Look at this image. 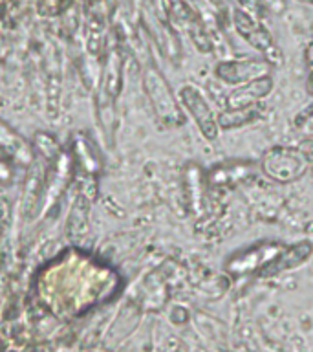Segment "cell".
Wrapping results in <instances>:
<instances>
[{
    "label": "cell",
    "instance_id": "12",
    "mask_svg": "<svg viewBox=\"0 0 313 352\" xmlns=\"http://www.w3.org/2000/svg\"><path fill=\"white\" fill-rule=\"evenodd\" d=\"M73 156H76L79 167L84 170V175H88L90 178H95L99 175L101 162H99L97 154H95L93 147L90 145V142L82 134L73 136Z\"/></svg>",
    "mask_w": 313,
    "mask_h": 352
},
{
    "label": "cell",
    "instance_id": "10",
    "mask_svg": "<svg viewBox=\"0 0 313 352\" xmlns=\"http://www.w3.org/2000/svg\"><path fill=\"white\" fill-rule=\"evenodd\" d=\"M273 90V77H258L255 81H249L246 85H240L227 96V107L236 109V107H247V104L260 103Z\"/></svg>",
    "mask_w": 313,
    "mask_h": 352
},
{
    "label": "cell",
    "instance_id": "13",
    "mask_svg": "<svg viewBox=\"0 0 313 352\" xmlns=\"http://www.w3.org/2000/svg\"><path fill=\"white\" fill-rule=\"evenodd\" d=\"M33 148H37L40 156L44 160H48V162L57 158L60 153L59 142L51 134H48V132H37L35 134V138H33Z\"/></svg>",
    "mask_w": 313,
    "mask_h": 352
},
{
    "label": "cell",
    "instance_id": "7",
    "mask_svg": "<svg viewBox=\"0 0 313 352\" xmlns=\"http://www.w3.org/2000/svg\"><path fill=\"white\" fill-rule=\"evenodd\" d=\"M233 21H235V28L236 32L240 33V37L244 38L249 46H253V48L258 50V52H262V54L268 55L269 60L271 50H277L275 48V41L273 37H271V33H269L260 22L255 21L249 13H246V11L242 10L235 11Z\"/></svg>",
    "mask_w": 313,
    "mask_h": 352
},
{
    "label": "cell",
    "instance_id": "18",
    "mask_svg": "<svg viewBox=\"0 0 313 352\" xmlns=\"http://www.w3.org/2000/svg\"><path fill=\"white\" fill-rule=\"evenodd\" d=\"M306 87H308V92H310L313 96V68H310V72H308Z\"/></svg>",
    "mask_w": 313,
    "mask_h": 352
},
{
    "label": "cell",
    "instance_id": "16",
    "mask_svg": "<svg viewBox=\"0 0 313 352\" xmlns=\"http://www.w3.org/2000/svg\"><path fill=\"white\" fill-rule=\"evenodd\" d=\"M11 180V170L10 165L0 162V182H10Z\"/></svg>",
    "mask_w": 313,
    "mask_h": 352
},
{
    "label": "cell",
    "instance_id": "15",
    "mask_svg": "<svg viewBox=\"0 0 313 352\" xmlns=\"http://www.w3.org/2000/svg\"><path fill=\"white\" fill-rule=\"evenodd\" d=\"M293 126L304 138L313 140V101L308 107H304L301 112H297L295 118H293Z\"/></svg>",
    "mask_w": 313,
    "mask_h": 352
},
{
    "label": "cell",
    "instance_id": "11",
    "mask_svg": "<svg viewBox=\"0 0 313 352\" xmlns=\"http://www.w3.org/2000/svg\"><path fill=\"white\" fill-rule=\"evenodd\" d=\"M264 116V104L255 103L247 104V107H236V109L222 110L216 120H218L220 131H235V129H242L255 123V121L262 120Z\"/></svg>",
    "mask_w": 313,
    "mask_h": 352
},
{
    "label": "cell",
    "instance_id": "1",
    "mask_svg": "<svg viewBox=\"0 0 313 352\" xmlns=\"http://www.w3.org/2000/svg\"><path fill=\"white\" fill-rule=\"evenodd\" d=\"M260 173L277 184H291L301 180L313 165V153L306 147L275 145L262 154L258 162Z\"/></svg>",
    "mask_w": 313,
    "mask_h": 352
},
{
    "label": "cell",
    "instance_id": "17",
    "mask_svg": "<svg viewBox=\"0 0 313 352\" xmlns=\"http://www.w3.org/2000/svg\"><path fill=\"white\" fill-rule=\"evenodd\" d=\"M306 63L308 68H313V43H310V46L306 48Z\"/></svg>",
    "mask_w": 313,
    "mask_h": 352
},
{
    "label": "cell",
    "instance_id": "5",
    "mask_svg": "<svg viewBox=\"0 0 313 352\" xmlns=\"http://www.w3.org/2000/svg\"><path fill=\"white\" fill-rule=\"evenodd\" d=\"M273 65L268 59H231L220 60L214 74L220 81L231 87H240L249 81H255L258 77L271 76Z\"/></svg>",
    "mask_w": 313,
    "mask_h": 352
},
{
    "label": "cell",
    "instance_id": "8",
    "mask_svg": "<svg viewBox=\"0 0 313 352\" xmlns=\"http://www.w3.org/2000/svg\"><path fill=\"white\" fill-rule=\"evenodd\" d=\"M0 151H4L13 160V164L21 167H32L35 162V148L32 143L2 120H0Z\"/></svg>",
    "mask_w": 313,
    "mask_h": 352
},
{
    "label": "cell",
    "instance_id": "6",
    "mask_svg": "<svg viewBox=\"0 0 313 352\" xmlns=\"http://www.w3.org/2000/svg\"><path fill=\"white\" fill-rule=\"evenodd\" d=\"M260 165L253 160H227L213 165L205 175L209 187H235L257 178Z\"/></svg>",
    "mask_w": 313,
    "mask_h": 352
},
{
    "label": "cell",
    "instance_id": "14",
    "mask_svg": "<svg viewBox=\"0 0 313 352\" xmlns=\"http://www.w3.org/2000/svg\"><path fill=\"white\" fill-rule=\"evenodd\" d=\"M86 217H88V208H86V198L81 197L76 202L73 209L70 211V222H68V233L70 236H79L84 226H86Z\"/></svg>",
    "mask_w": 313,
    "mask_h": 352
},
{
    "label": "cell",
    "instance_id": "3",
    "mask_svg": "<svg viewBox=\"0 0 313 352\" xmlns=\"http://www.w3.org/2000/svg\"><path fill=\"white\" fill-rule=\"evenodd\" d=\"M286 248L284 242L277 241H262L251 246L236 250L231 253L225 261L224 268L227 274L235 275H247V274H260L264 268H268L275 258L279 257L282 250Z\"/></svg>",
    "mask_w": 313,
    "mask_h": 352
},
{
    "label": "cell",
    "instance_id": "4",
    "mask_svg": "<svg viewBox=\"0 0 313 352\" xmlns=\"http://www.w3.org/2000/svg\"><path fill=\"white\" fill-rule=\"evenodd\" d=\"M180 103L185 107L192 121L196 123L198 131L202 132V136L207 142H214L220 134L218 120H216V114L213 112L211 103L203 96L202 90L194 85H185L180 90Z\"/></svg>",
    "mask_w": 313,
    "mask_h": 352
},
{
    "label": "cell",
    "instance_id": "9",
    "mask_svg": "<svg viewBox=\"0 0 313 352\" xmlns=\"http://www.w3.org/2000/svg\"><path fill=\"white\" fill-rule=\"evenodd\" d=\"M313 255V242L310 241H301L295 242V244H286V248L282 250L279 257L275 258L273 263L269 264L268 268H264L260 272V277H273V275H279L282 272H288V270L299 268L302 264L306 263L308 258Z\"/></svg>",
    "mask_w": 313,
    "mask_h": 352
},
{
    "label": "cell",
    "instance_id": "2",
    "mask_svg": "<svg viewBox=\"0 0 313 352\" xmlns=\"http://www.w3.org/2000/svg\"><path fill=\"white\" fill-rule=\"evenodd\" d=\"M143 87L147 92V98L154 109V114L165 126L178 129L185 125V112L181 109L180 101L172 92L169 81L165 79L163 74L148 66L143 74Z\"/></svg>",
    "mask_w": 313,
    "mask_h": 352
}]
</instances>
